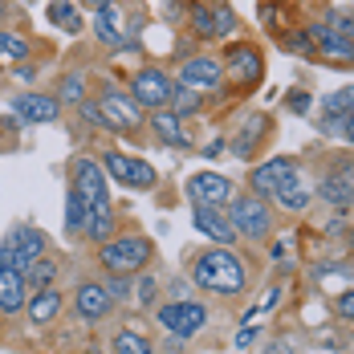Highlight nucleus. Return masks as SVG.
Instances as JSON below:
<instances>
[{"mask_svg":"<svg viewBox=\"0 0 354 354\" xmlns=\"http://www.w3.org/2000/svg\"><path fill=\"white\" fill-rule=\"evenodd\" d=\"M192 289H204L212 297H241L248 289V265L236 248H204L187 265Z\"/></svg>","mask_w":354,"mask_h":354,"instance_id":"f257e3e1","label":"nucleus"},{"mask_svg":"<svg viewBox=\"0 0 354 354\" xmlns=\"http://www.w3.org/2000/svg\"><path fill=\"white\" fill-rule=\"evenodd\" d=\"M94 261L102 273H122V277H135L142 269H151L155 261V241L147 232H135V228H118L106 245L94 248Z\"/></svg>","mask_w":354,"mask_h":354,"instance_id":"f03ea898","label":"nucleus"},{"mask_svg":"<svg viewBox=\"0 0 354 354\" xmlns=\"http://www.w3.org/2000/svg\"><path fill=\"white\" fill-rule=\"evenodd\" d=\"M224 212H228V220H232L236 236H245V241H252V245L269 241L273 228H277L273 204H269L265 196H252V192H236V196L224 204Z\"/></svg>","mask_w":354,"mask_h":354,"instance_id":"7ed1b4c3","label":"nucleus"},{"mask_svg":"<svg viewBox=\"0 0 354 354\" xmlns=\"http://www.w3.org/2000/svg\"><path fill=\"white\" fill-rule=\"evenodd\" d=\"M155 326L163 330V334H171V338H196V334H204L208 330V306L200 301V297H179V301H159L155 310Z\"/></svg>","mask_w":354,"mask_h":354,"instance_id":"20e7f679","label":"nucleus"},{"mask_svg":"<svg viewBox=\"0 0 354 354\" xmlns=\"http://www.w3.org/2000/svg\"><path fill=\"white\" fill-rule=\"evenodd\" d=\"M220 66H224V77H232L241 90H257L265 82V49L257 41H228Z\"/></svg>","mask_w":354,"mask_h":354,"instance_id":"39448f33","label":"nucleus"},{"mask_svg":"<svg viewBox=\"0 0 354 354\" xmlns=\"http://www.w3.org/2000/svg\"><path fill=\"white\" fill-rule=\"evenodd\" d=\"M102 171H106L110 183H118V187H131V192H151L155 183H159V171L147 163V159H139V155H127V151H102Z\"/></svg>","mask_w":354,"mask_h":354,"instance_id":"423d86ee","label":"nucleus"},{"mask_svg":"<svg viewBox=\"0 0 354 354\" xmlns=\"http://www.w3.org/2000/svg\"><path fill=\"white\" fill-rule=\"evenodd\" d=\"M171 90H176V77L163 70V66H139V70L127 77V94L142 110H167Z\"/></svg>","mask_w":354,"mask_h":354,"instance_id":"0eeeda50","label":"nucleus"},{"mask_svg":"<svg viewBox=\"0 0 354 354\" xmlns=\"http://www.w3.org/2000/svg\"><path fill=\"white\" fill-rule=\"evenodd\" d=\"M171 77H176L179 86L204 94V98H208V94H220L224 82H228V77H224V66H220V57H216V53H204V49H200V53H187Z\"/></svg>","mask_w":354,"mask_h":354,"instance_id":"6e6552de","label":"nucleus"},{"mask_svg":"<svg viewBox=\"0 0 354 354\" xmlns=\"http://www.w3.org/2000/svg\"><path fill=\"white\" fill-rule=\"evenodd\" d=\"M98 110H102L106 131H118V135H135V131H142V122H147V110L127 90H118V86H106L98 94Z\"/></svg>","mask_w":354,"mask_h":354,"instance_id":"1a4fd4ad","label":"nucleus"},{"mask_svg":"<svg viewBox=\"0 0 354 354\" xmlns=\"http://www.w3.org/2000/svg\"><path fill=\"white\" fill-rule=\"evenodd\" d=\"M110 179L106 171H102V163L94 159V155H73L70 159V192L86 204V208H94V204H102V200H110Z\"/></svg>","mask_w":354,"mask_h":354,"instance_id":"9d476101","label":"nucleus"},{"mask_svg":"<svg viewBox=\"0 0 354 354\" xmlns=\"http://www.w3.org/2000/svg\"><path fill=\"white\" fill-rule=\"evenodd\" d=\"M114 310H118V306H114V297L106 293L102 277H86V281H77V289H73V314H77V322L98 326V322H106Z\"/></svg>","mask_w":354,"mask_h":354,"instance_id":"9b49d317","label":"nucleus"},{"mask_svg":"<svg viewBox=\"0 0 354 354\" xmlns=\"http://www.w3.org/2000/svg\"><path fill=\"white\" fill-rule=\"evenodd\" d=\"M314 196H318L326 208H351L354 200V171H351V155L338 159L334 171H322L314 179Z\"/></svg>","mask_w":354,"mask_h":354,"instance_id":"f8f14e48","label":"nucleus"},{"mask_svg":"<svg viewBox=\"0 0 354 354\" xmlns=\"http://www.w3.org/2000/svg\"><path fill=\"white\" fill-rule=\"evenodd\" d=\"M183 192L192 204H208V208H224L232 196H236V183L220 171H196V176L183 179Z\"/></svg>","mask_w":354,"mask_h":354,"instance_id":"ddd939ff","label":"nucleus"},{"mask_svg":"<svg viewBox=\"0 0 354 354\" xmlns=\"http://www.w3.org/2000/svg\"><path fill=\"white\" fill-rule=\"evenodd\" d=\"M293 167H297V159H293V155H269L265 163H252V167H248L245 192H252V196H265V200H273V192L281 187V179L289 176Z\"/></svg>","mask_w":354,"mask_h":354,"instance_id":"4468645a","label":"nucleus"},{"mask_svg":"<svg viewBox=\"0 0 354 354\" xmlns=\"http://www.w3.org/2000/svg\"><path fill=\"white\" fill-rule=\"evenodd\" d=\"M8 110L21 118V122H29V127H45V122H57L62 114H66V106L53 98V94H41V90H25V94H17L12 102H8Z\"/></svg>","mask_w":354,"mask_h":354,"instance_id":"2eb2a0df","label":"nucleus"},{"mask_svg":"<svg viewBox=\"0 0 354 354\" xmlns=\"http://www.w3.org/2000/svg\"><path fill=\"white\" fill-rule=\"evenodd\" d=\"M273 135V118L265 114V110H252V114H245V122L232 131V142H228V151L236 155V159H252L261 147H265V139Z\"/></svg>","mask_w":354,"mask_h":354,"instance_id":"dca6fc26","label":"nucleus"},{"mask_svg":"<svg viewBox=\"0 0 354 354\" xmlns=\"http://www.w3.org/2000/svg\"><path fill=\"white\" fill-rule=\"evenodd\" d=\"M269 204H277V208L289 212V216H301L310 204H314V179L301 171V163L281 179V187L273 192V200H269Z\"/></svg>","mask_w":354,"mask_h":354,"instance_id":"f3484780","label":"nucleus"},{"mask_svg":"<svg viewBox=\"0 0 354 354\" xmlns=\"http://www.w3.org/2000/svg\"><path fill=\"white\" fill-rule=\"evenodd\" d=\"M192 224H196V232H200V236H208V241H212L216 248H232L236 241H241L224 208H208V204H192Z\"/></svg>","mask_w":354,"mask_h":354,"instance_id":"a211bd4d","label":"nucleus"},{"mask_svg":"<svg viewBox=\"0 0 354 354\" xmlns=\"http://www.w3.org/2000/svg\"><path fill=\"white\" fill-rule=\"evenodd\" d=\"M33 330H45V326H53V322L66 314V293L57 289V285H49V289H37L29 293V301H25V310H21Z\"/></svg>","mask_w":354,"mask_h":354,"instance_id":"6ab92c4d","label":"nucleus"},{"mask_svg":"<svg viewBox=\"0 0 354 354\" xmlns=\"http://www.w3.org/2000/svg\"><path fill=\"white\" fill-rule=\"evenodd\" d=\"M90 29H94V37H98L106 49H131L127 12H122L118 4H110V8H102V12H94V17H90Z\"/></svg>","mask_w":354,"mask_h":354,"instance_id":"aec40b11","label":"nucleus"},{"mask_svg":"<svg viewBox=\"0 0 354 354\" xmlns=\"http://www.w3.org/2000/svg\"><path fill=\"white\" fill-rule=\"evenodd\" d=\"M0 248H12L17 257H25V261H37V257H45V252H49V236H45L37 224L21 220V224H12V228L4 232Z\"/></svg>","mask_w":354,"mask_h":354,"instance_id":"412c9836","label":"nucleus"},{"mask_svg":"<svg viewBox=\"0 0 354 354\" xmlns=\"http://www.w3.org/2000/svg\"><path fill=\"white\" fill-rule=\"evenodd\" d=\"M147 131L155 135V142H159V147L192 151V139L183 135V118H176L171 110H151V114H147Z\"/></svg>","mask_w":354,"mask_h":354,"instance_id":"4be33fe9","label":"nucleus"},{"mask_svg":"<svg viewBox=\"0 0 354 354\" xmlns=\"http://www.w3.org/2000/svg\"><path fill=\"white\" fill-rule=\"evenodd\" d=\"M114 232H118V212H114V204H110V200L94 204L90 216H86V224H82V241L98 248V245H106Z\"/></svg>","mask_w":354,"mask_h":354,"instance_id":"5701e85b","label":"nucleus"},{"mask_svg":"<svg viewBox=\"0 0 354 354\" xmlns=\"http://www.w3.org/2000/svg\"><path fill=\"white\" fill-rule=\"evenodd\" d=\"M25 301H29V285H25V277L0 265V318H17V314L25 310Z\"/></svg>","mask_w":354,"mask_h":354,"instance_id":"b1692460","label":"nucleus"},{"mask_svg":"<svg viewBox=\"0 0 354 354\" xmlns=\"http://www.w3.org/2000/svg\"><path fill=\"white\" fill-rule=\"evenodd\" d=\"M306 33H310V41H314V53H326V57H334V62H351V53H354V41H351V37L326 29L322 21H318V25H310Z\"/></svg>","mask_w":354,"mask_h":354,"instance_id":"393cba45","label":"nucleus"},{"mask_svg":"<svg viewBox=\"0 0 354 354\" xmlns=\"http://www.w3.org/2000/svg\"><path fill=\"white\" fill-rule=\"evenodd\" d=\"M49 21L70 37L86 33V12L77 8V0H53V4H49Z\"/></svg>","mask_w":354,"mask_h":354,"instance_id":"a878e982","label":"nucleus"},{"mask_svg":"<svg viewBox=\"0 0 354 354\" xmlns=\"http://www.w3.org/2000/svg\"><path fill=\"white\" fill-rule=\"evenodd\" d=\"M57 277H62V257H37L33 265L25 269V285H29V293H37V289H49V285H57Z\"/></svg>","mask_w":354,"mask_h":354,"instance_id":"bb28decb","label":"nucleus"},{"mask_svg":"<svg viewBox=\"0 0 354 354\" xmlns=\"http://www.w3.org/2000/svg\"><path fill=\"white\" fill-rule=\"evenodd\" d=\"M29 53H33V41H29L25 33H17V29H0V62L17 66V62H29Z\"/></svg>","mask_w":354,"mask_h":354,"instance_id":"cd10ccee","label":"nucleus"},{"mask_svg":"<svg viewBox=\"0 0 354 354\" xmlns=\"http://www.w3.org/2000/svg\"><path fill=\"white\" fill-rule=\"evenodd\" d=\"M236 29H241L236 8H232L228 0H216V4H212V37H216V41H232Z\"/></svg>","mask_w":354,"mask_h":354,"instance_id":"c85d7f7f","label":"nucleus"},{"mask_svg":"<svg viewBox=\"0 0 354 354\" xmlns=\"http://www.w3.org/2000/svg\"><path fill=\"white\" fill-rule=\"evenodd\" d=\"M167 110H171L176 118H196V114H204V94H196V90H187V86H179L176 82Z\"/></svg>","mask_w":354,"mask_h":354,"instance_id":"c756f323","label":"nucleus"},{"mask_svg":"<svg viewBox=\"0 0 354 354\" xmlns=\"http://www.w3.org/2000/svg\"><path fill=\"white\" fill-rule=\"evenodd\" d=\"M155 297H159V273H135V285H131V301L139 310H155Z\"/></svg>","mask_w":354,"mask_h":354,"instance_id":"7c9ffc66","label":"nucleus"},{"mask_svg":"<svg viewBox=\"0 0 354 354\" xmlns=\"http://www.w3.org/2000/svg\"><path fill=\"white\" fill-rule=\"evenodd\" d=\"M114 354H155V346H151V338H147L142 330L122 326V330L114 334Z\"/></svg>","mask_w":354,"mask_h":354,"instance_id":"2f4dec72","label":"nucleus"},{"mask_svg":"<svg viewBox=\"0 0 354 354\" xmlns=\"http://www.w3.org/2000/svg\"><path fill=\"white\" fill-rule=\"evenodd\" d=\"M53 98H57L62 106H77V102H86V98H90V94H86V77H82V73H62Z\"/></svg>","mask_w":354,"mask_h":354,"instance_id":"473e14b6","label":"nucleus"},{"mask_svg":"<svg viewBox=\"0 0 354 354\" xmlns=\"http://www.w3.org/2000/svg\"><path fill=\"white\" fill-rule=\"evenodd\" d=\"M338 114H354V90L351 86H338L334 94L322 98V118H338Z\"/></svg>","mask_w":354,"mask_h":354,"instance_id":"72a5a7b5","label":"nucleus"},{"mask_svg":"<svg viewBox=\"0 0 354 354\" xmlns=\"http://www.w3.org/2000/svg\"><path fill=\"white\" fill-rule=\"evenodd\" d=\"M187 29L200 41H216L212 37V4H187Z\"/></svg>","mask_w":354,"mask_h":354,"instance_id":"f704fd0d","label":"nucleus"},{"mask_svg":"<svg viewBox=\"0 0 354 354\" xmlns=\"http://www.w3.org/2000/svg\"><path fill=\"white\" fill-rule=\"evenodd\" d=\"M86 216H90V208L73 196V192H66V236H82V224H86Z\"/></svg>","mask_w":354,"mask_h":354,"instance_id":"c9c22d12","label":"nucleus"},{"mask_svg":"<svg viewBox=\"0 0 354 354\" xmlns=\"http://www.w3.org/2000/svg\"><path fill=\"white\" fill-rule=\"evenodd\" d=\"M314 110V94L306 90V86H293V90H285V114H297V118H306Z\"/></svg>","mask_w":354,"mask_h":354,"instance_id":"e433bc0d","label":"nucleus"},{"mask_svg":"<svg viewBox=\"0 0 354 354\" xmlns=\"http://www.w3.org/2000/svg\"><path fill=\"white\" fill-rule=\"evenodd\" d=\"M102 285H106V293L114 297V306H127V301H131V285H135V277H122V273H106V277H102Z\"/></svg>","mask_w":354,"mask_h":354,"instance_id":"4c0bfd02","label":"nucleus"},{"mask_svg":"<svg viewBox=\"0 0 354 354\" xmlns=\"http://www.w3.org/2000/svg\"><path fill=\"white\" fill-rule=\"evenodd\" d=\"M281 45H285V53H297V57H310V53H314V41H310V33H306V29L285 33Z\"/></svg>","mask_w":354,"mask_h":354,"instance_id":"58836bf2","label":"nucleus"},{"mask_svg":"<svg viewBox=\"0 0 354 354\" xmlns=\"http://www.w3.org/2000/svg\"><path fill=\"white\" fill-rule=\"evenodd\" d=\"M322 25H326V29H334V33H342V37L354 33V21H351V12H346V8H330Z\"/></svg>","mask_w":354,"mask_h":354,"instance_id":"ea45409f","label":"nucleus"},{"mask_svg":"<svg viewBox=\"0 0 354 354\" xmlns=\"http://www.w3.org/2000/svg\"><path fill=\"white\" fill-rule=\"evenodd\" d=\"M77 114H82V122H86V127H94V131H106V122H102V110H98V98H86V102H77Z\"/></svg>","mask_w":354,"mask_h":354,"instance_id":"a19ab883","label":"nucleus"},{"mask_svg":"<svg viewBox=\"0 0 354 354\" xmlns=\"http://www.w3.org/2000/svg\"><path fill=\"white\" fill-rule=\"evenodd\" d=\"M334 314H338L342 322L354 318V293H351V289H342V293H338V301H334Z\"/></svg>","mask_w":354,"mask_h":354,"instance_id":"79ce46f5","label":"nucleus"},{"mask_svg":"<svg viewBox=\"0 0 354 354\" xmlns=\"http://www.w3.org/2000/svg\"><path fill=\"white\" fill-rule=\"evenodd\" d=\"M257 338H261V330H257V326L248 322V326H241V334H236V342H232V346H236V351H248V346H252Z\"/></svg>","mask_w":354,"mask_h":354,"instance_id":"37998d69","label":"nucleus"},{"mask_svg":"<svg viewBox=\"0 0 354 354\" xmlns=\"http://www.w3.org/2000/svg\"><path fill=\"white\" fill-rule=\"evenodd\" d=\"M261 21H265V25H281V4H273V0L265 4V0H261Z\"/></svg>","mask_w":354,"mask_h":354,"instance_id":"c03bdc74","label":"nucleus"},{"mask_svg":"<svg viewBox=\"0 0 354 354\" xmlns=\"http://www.w3.org/2000/svg\"><path fill=\"white\" fill-rule=\"evenodd\" d=\"M167 297H171V301H179V297H192V281H187V277H176V281H171V289H167Z\"/></svg>","mask_w":354,"mask_h":354,"instance_id":"a18cd8bd","label":"nucleus"},{"mask_svg":"<svg viewBox=\"0 0 354 354\" xmlns=\"http://www.w3.org/2000/svg\"><path fill=\"white\" fill-rule=\"evenodd\" d=\"M261 354H301V351H297V346H289L285 338H273V342H269V346H265Z\"/></svg>","mask_w":354,"mask_h":354,"instance_id":"49530a36","label":"nucleus"},{"mask_svg":"<svg viewBox=\"0 0 354 354\" xmlns=\"http://www.w3.org/2000/svg\"><path fill=\"white\" fill-rule=\"evenodd\" d=\"M114 0H77V8L86 12V17H94V12H102V8H110Z\"/></svg>","mask_w":354,"mask_h":354,"instance_id":"de8ad7c7","label":"nucleus"},{"mask_svg":"<svg viewBox=\"0 0 354 354\" xmlns=\"http://www.w3.org/2000/svg\"><path fill=\"white\" fill-rule=\"evenodd\" d=\"M277 301H281V289H277V285H273V289H269V293H265V297H261V301H257V306H261V314H269V310H273V306H277Z\"/></svg>","mask_w":354,"mask_h":354,"instance_id":"09e8293b","label":"nucleus"},{"mask_svg":"<svg viewBox=\"0 0 354 354\" xmlns=\"http://www.w3.org/2000/svg\"><path fill=\"white\" fill-rule=\"evenodd\" d=\"M224 151H228V142H224V139H212L208 147H204V155H208V159H220Z\"/></svg>","mask_w":354,"mask_h":354,"instance_id":"8fccbe9b","label":"nucleus"},{"mask_svg":"<svg viewBox=\"0 0 354 354\" xmlns=\"http://www.w3.org/2000/svg\"><path fill=\"white\" fill-rule=\"evenodd\" d=\"M285 252H289V241H273L269 257H273V261H285Z\"/></svg>","mask_w":354,"mask_h":354,"instance_id":"3c124183","label":"nucleus"},{"mask_svg":"<svg viewBox=\"0 0 354 354\" xmlns=\"http://www.w3.org/2000/svg\"><path fill=\"white\" fill-rule=\"evenodd\" d=\"M12 17H17V12H12L8 4H0V21H12Z\"/></svg>","mask_w":354,"mask_h":354,"instance_id":"603ef678","label":"nucleus"},{"mask_svg":"<svg viewBox=\"0 0 354 354\" xmlns=\"http://www.w3.org/2000/svg\"><path fill=\"white\" fill-rule=\"evenodd\" d=\"M192 4H204V0H192Z\"/></svg>","mask_w":354,"mask_h":354,"instance_id":"864d4df0","label":"nucleus"}]
</instances>
